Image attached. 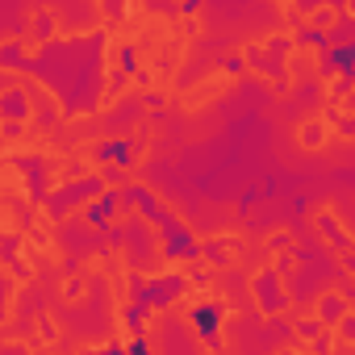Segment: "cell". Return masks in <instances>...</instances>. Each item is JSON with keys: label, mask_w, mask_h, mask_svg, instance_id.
Wrapping results in <instances>:
<instances>
[{"label": "cell", "mask_w": 355, "mask_h": 355, "mask_svg": "<svg viewBox=\"0 0 355 355\" xmlns=\"http://www.w3.org/2000/svg\"><path fill=\"white\" fill-rule=\"evenodd\" d=\"M197 322H201L205 330H214V322H218V309H197Z\"/></svg>", "instance_id": "obj_1"}]
</instances>
